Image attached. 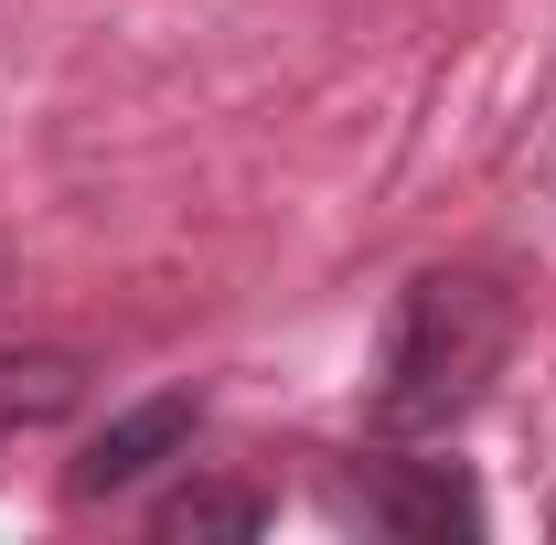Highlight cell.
Returning a JSON list of instances; mask_svg holds the SVG:
<instances>
[{"instance_id":"7a4b0ae2","label":"cell","mask_w":556,"mask_h":545,"mask_svg":"<svg viewBox=\"0 0 556 545\" xmlns=\"http://www.w3.org/2000/svg\"><path fill=\"white\" fill-rule=\"evenodd\" d=\"M343 514L375 524V535H396V545H471L492 524L482 481L460 471V460H396V449L343 481Z\"/></svg>"},{"instance_id":"6da1fadb","label":"cell","mask_w":556,"mask_h":545,"mask_svg":"<svg viewBox=\"0 0 556 545\" xmlns=\"http://www.w3.org/2000/svg\"><path fill=\"white\" fill-rule=\"evenodd\" d=\"M514 289L492 268H417L386 310L375 342V385H364V428L386 449H428L492 396L503 353H514Z\"/></svg>"},{"instance_id":"277c9868","label":"cell","mask_w":556,"mask_h":545,"mask_svg":"<svg viewBox=\"0 0 556 545\" xmlns=\"http://www.w3.org/2000/svg\"><path fill=\"white\" fill-rule=\"evenodd\" d=\"M86 396H97V353H75V342H22V353H0V449L33 439V428H65Z\"/></svg>"},{"instance_id":"8992f818","label":"cell","mask_w":556,"mask_h":545,"mask_svg":"<svg viewBox=\"0 0 556 545\" xmlns=\"http://www.w3.org/2000/svg\"><path fill=\"white\" fill-rule=\"evenodd\" d=\"M546 524H556V503H546Z\"/></svg>"},{"instance_id":"3957f363","label":"cell","mask_w":556,"mask_h":545,"mask_svg":"<svg viewBox=\"0 0 556 545\" xmlns=\"http://www.w3.org/2000/svg\"><path fill=\"white\" fill-rule=\"evenodd\" d=\"M193 428H204V396H182V385H172V396H139V407H118L97 439H86V460L65 471V492H75V503L139 492L172 449H193Z\"/></svg>"},{"instance_id":"5b68a950","label":"cell","mask_w":556,"mask_h":545,"mask_svg":"<svg viewBox=\"0 0 556 545\" xmlns=\"http://www.w3.org/2000/svg\"><path fill=\"white\" fill-rule=\"evenodd\" d=\"M278 503L247 481H182L172 503H150V535H268Z\"/></svg>"}]
</instances>
